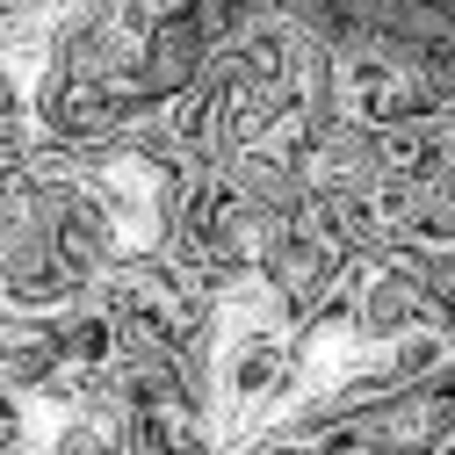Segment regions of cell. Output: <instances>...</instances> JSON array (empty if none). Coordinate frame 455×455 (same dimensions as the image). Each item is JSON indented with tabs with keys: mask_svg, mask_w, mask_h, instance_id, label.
<instances>
[{
	"mask_svg": "<svg viewBox=\"0 0 455 455\" xmlns=\"http://www.w3.org/2000/svg\"><path fill=\"white\" fill-rule=\"evenodd\" d=\"M210 66H217V51L203 44L196 8H152L145 51H138V94H145L152 108H181L188 94H203Z\"/></svg>",
	"mask_w": 455,
	"mask_h": 455,
	"instance_id": "cell-1",
	"label": "cell"
},
{
	"mask_svg": "<svg viewBox=\"0 0 455 455\" xmlns=\"http://www.w3.org/2000/svg\"><path fill=\"white\" fill-rule=\"evenodd\" d=\"M224 188L239 196V210L260 224V232H290V224L304 217V181H297V166L282 159V152H267V145H253V152H239L232 166H224Z\"/></svg>",
	"mask_w": 455,
	"mask_h": 455,
	"instance_id": "cell-2",
	"label": "cell"
},
{
	"mask_svg": "<svg viewBox=\"0 0 455 455\" xmlns=\"http://www.w3.org/2000/svg\"><path fill=\"white\" fill-rule=\"evenodd\" d=\"M239 455H311V448H297V441H282V434H253Z\"/></svg>",
	"mask_w": 455,
	"mask_h": 455,
	"instance_id": "cell-3",
	"label": "cell"
}]
</instances>
